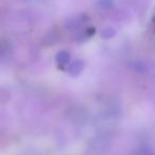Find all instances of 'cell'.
<instances>
[{"mask_svg":"<svg viewBox=\"0 0 155 155\" xmlns=\"http://www.w3.org/2000/svg\"><path fill=\"white\" fill-rule=\"evenodd\" d=\"M99 5L102 9H110L114 5L113 0H99Z\"/></svg>","mask_w":155,"mask_h":155,"instance_id":"cell-1","label":"cell"}]
</instances>
